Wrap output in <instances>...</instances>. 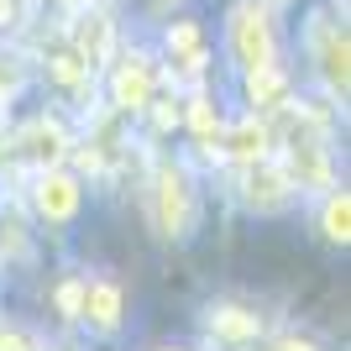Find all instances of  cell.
<instances>
[{
    "label": "cell",
    "mask_w": 351,
    "mask_h": 351,
    "mask_svg": "<svg viewBox=\"0 0 351 351\" xmlns=\"http://www.w3.org/2000/svg\"><path fill=\"white\" fill-rule=\"evenodd\" d=\"M289 184L299 189H330V152H325V121L299 110L289 132Z\"/></svg>",
    "instance_id": "cell-1"
},
{
    "label": "cell",
    "mask_w": 351,
    "mask_h": 351,
    "mask_svg": "<svg viewBox=\"0 0 351 351\" xmlns=\"http://www.w3.org/2000/svg\"><path fill=\"white\" fill-rule=\"evenodd\" d=\"M152 215H158L162 236H189L194 226V189L184 168H158L152 178Z\"/></svg>",
    "instance_id": "cell-2"
},
{
    "label": "cell",
    "mask_w": 351,
    "mask_h": 351,
    "mask_svg": "<svg viewBox=\"0 0 351 351\" xmlns=\"http://www.w3.org/2000/svg\"><path fill=\"white\" fill-rule=\"evenodd\" d=\"M231 47H236V58L247 63V69L273 63V27H267L263 5H236V16H231Z\"/></svg>",
    "instance_id": "cell-3"
},
{
    "label": "cell",
    "mask_w": 351,
    "mask_h": 351,
    "mask_svg": "<svg viewBox=\"0 0 351 351\" xmlns=\"http://www.w3.org/2000/svg\"><path fill=\"white\" fill-rule=\"evenodd\" d=\"M63 126L58 121H32V126H21V132L11 136V158L16 162H32V168H53V162L63 158Z\"/></svg>",
    "instance_id": "cell-4"
},
{
    "label": "cell",
    "mask_w": 351,
    "mask_h": 351,
    "mask_svg": "<svg viewBox=\"0 0 351 351\" xmlns=\"http://www.w3.org/2000/svg\"><path fill=\"white\" fill-rule=\"evenodd\" d=\"M315 58H320V73H325V84L336 89V95H346V58H351V47H346V32L336 27H315Z\"/></svg>",
    "instance_id": "cell-5"
},
{
    "label": "cell",
    "mask_w": 351,
    "mask_h": 351,
    "mask_svg": "<svg viewBox=\"0 0 351 351\" xmlns=\"http://www.w3.org/2000/svg\"><path fill=\"white\" fill-rule=\"evenodd\" d=\"M289 189H293V184H289V173H283V168H273L267 158L252 162V173H247V199H252L257 210H278L283 199H289Z\"/></svg>",
    "instance_id": "cell-6"
},
{
    "label": "cell",
    "mask_w": 351,
    "mask_h": 351,
    "mask_svg": "<svg viewBox=\"0 0 351 351\" xmlns=\"http://www.w3.org/2000/svg\"><path fill=\"white\" fill-rule=\"evenodd\" d=\"M37 210L47 220H69L79 210V184L69 173H47L43 168V178H37Z\"/></svg>",
    "instance_id": "cell-7"
},
{
    "label": "cell",
    "mask_w": 351,
    "mask_h": 351,
    "mask_svg": "<svg viewBox=\"0 0 351 351\" xmlns=\"http://www.w3.org/2000/svg\"><path fill=\"white\" fill-rule=\"evenodd\" d=\"M152 100V73H147V58H126L116 69V105L121 110H142Z\"/></svg>",
    "instance_id": "cell-8"
},
{
    "label": "cell",
    "mask_w": 351,
    "mask_h": 351,
    "mask_svg": "<svg viewBox=\"0 0 351 351\" xmlns=\"http://www.w3.org/2000/svg\"><path fill=\"white\" fill-rule=\"evenodd\" d=\"M247 89H252V105H263V110H278V105H289V79H283L273 63H263V69H247Z\"/></svg>",
    "instance_id": "cell-9"
},
{
    "label": "cell",
    "mask_w": 351,
    "mask_h": 351,
    "mask_svg": "<svg viewBox=\"0 0 351 351\" xmlns=\"http://www.w3.org/2000/svg\"><path fill=\"white\" fill-rule=\"evenodd\" d=\"M84 315L100 330H116V320H121V289L116 283H95V289H84Z\"/></svg>",
    "instance_id": "cell-10"
},
{
    "label": "cell",
    "mask_w": 351,
    "mask_h": 351,
    "mask_svg": "<svg viewBox=\"0 0 351 351\" xmlns=\"http://www.w3.org/2000/svg\"><path fill=\"white\" fill-rule=\"evenodd\" d=\"M257 315H252V309H236V304H226V309H215V315H210V330H215L220 341H252L257 336Z\"/></svg>",
    "instance_id": "cell-11"
},
{
    "label": "cell",
    "mask_w": 351,
    "mask_h": 351,
    "mask_svg": "<svg viewBox=\"0 0 351 351\" xmlns=\"http://www.w3.org/2000/svg\"><path fill=\"white\" fill-rule=\"evenodd\" d=\"M267 142H273V132H267V126H252V121L231 132V152H236L241 162H257V158H267Z\"/></svg>",
    "instance_id": "cell-12"
},
{
    "label": "cell",
    "mask_w": 351,
    "mask_h": 351,
    "mask_svg": "<svg viewBox=\"0 0 351 351\" xmlns=\"http://www.w3.org/2000/svg\"><path fill=\"white\" fill-rule=\"evenodd\" d=\"M168 47H173L178 58H184V69H189V73L205 69V53H199V32H194L189 21H178V27L168 32Z\"/></svg>",
    "instance_id": "cell-13"
},
{
    "label": "cell",
    "mask_w": 351,
    "mask_h": 351,
    "mask_svg": "<svg viewBox=\"0 0 351 351\" xmlns=\"http://www.w3.org/2000/svg\"><path fill=\"white\" fill-rule=\"evenodd\" d=\"M189 126H194V132H199V142H205V152H215L220 121H215V105H210L205 95H194V100H189Z\"/></svg>",
    "instance_id": "cell-14"
},
{
    "label": "cell",
    "mask_w": 351,
    "mask_h": 351,
    "mask_svg": "<svg viewBox=\"0 0 351 351\" xmlns=\"http://www.w3.org/2000/svg\"><path fill=\"white\" fill-rule=\"evenodd\" d=\"M79 47H84V63H100L110 53V21L105 16H89V27L79 32Z\"/></svg>",
    "instance_id": "cell-15"
},
{
    "label": "cell",
    "mask_w": 351,
    "mask_h": 351,
    "mask_svg": "<svg viewBox=\"0 0 351 351\" xmlns=\"http://www.w3.org/2000/svg\"><path fill=\"white\" fill-rule=\"evenodd\" d=\"M325 236L346 247L351 241V199L346 194H330V205H325Z\"/></svg>",
    "instance_id": "cell-16"
},
{
    "label": "cell",
    "mask_w": 351,
    "mask_h": 351,
    "mask_svg": "<svg viewBox=\"0 0 351 351\" xmlns=\"http://www.w3.org/2000/svg\"><path fill=\"white\" fill-rule=\"evenodd\" d=\"M47 69H53V79H58L63 89H79V84L89 79V63L79 58V53H58V58L47 63Z\"/></svg>",
    "instance_id": "cell-17"
},
{
    "label": "cell",
    "mask_w": 351,
    "mask_h": 351,
    "mask_svg": "<svg viewBox=\"0 0 351 351\" xmlns=\"http://www.w3.org/2000/svg\"><path fill=\"white\" fill-rule=\"evenodd\" d=\"M58 309L69 315V320H79V315H84V283H63L58 289Z\"/></svg>",
    "instance_id": "cell-18"
},
{
    "label": "cell",
    "mask_w": 351,
    "mask_h": 351,
    "mask_svg": "<svg viewBox=\"0 0 351 351\" xmlns=\"http://www.w3.org/2000/svg\"><path fill=\"white\" fill-rule=\"evenodd\" d=\"M0 351H37L27 336H16V330H0Z\"/></svg>",
    "instance_id": "cell-19"
},
{
    "label": "cell",
    "mask_w": 351,
    "mask_h": 351,
    "mask_svg": "<svg viewBox=\"0 0 351 351\" xmlns=\"http://www.w3.org/2000/svg\"><path fill=\"white\" fill-rule=\"evenodd\" d=\"M278 351H315V346H309V341H283Z\"/></svg>",
    "instance_id": "cell-20"
},
{
    "label": "cell",
    "mask_w": 351,
    "mask_h": 351,
    "mask_svg": "<svg viewBox=\"0 0 351 351\" xmlns=\"http://www.w3.org/2000/svg\"><path fill=\"white\" fill-rule=\"evenodd\" d=\"M5 21H11V0H0V27H5Z\"/></svg>",
    "instance_id": "cell-21"
}]
</instances>
